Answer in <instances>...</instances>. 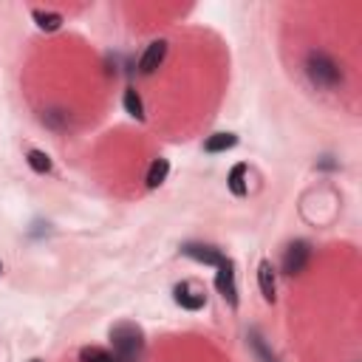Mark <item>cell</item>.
<instances>
[{"instance_id":"cell-7","label":"cell","mask_w":362,"mask_h":362,"mask_svg":"<svg viewBox=\"0 0 362 362\" xmlns=\"http://www.w3.org/2000/svg\"><path fill=\"white\" fill-rule=\"evenodd\" d=\"M173 297H175V303L181 305V308H187V311H198V308H204V303H206V294L204 291H189V286H175V291H173Z\"/></svg>"},{"instance_id":"cell-13","label":"cell","mask_w":362,"mask_h":362,"mask_svg":"<svg viewBox=\"0 0 362 362\" xmlns=\"http://www.w3.org/2000/svg\"><path fill=\"white\" fill-rule=\"evenodd\" d=\"M79 362H119L110 351H105V348H99V345H85L82 351H79Z\"/></svg>"},{"instance_id":"cell-9","label":"cell","mask_w":362,"mask_h":362,"mask_svg":"<svg viewBox=\"0 0 362 362\" xmlns=\"http://www.w3.org/2000/svg\"><path fill=\"white\" fill-rule=\"evenodd\" d=\"M167 175H170V161H167V158H156V161L150 164L147 175H144V184H147L150 189H156V187H161V184L167 181Z\"/></svg>"},{"instance_id":"cell-11","label":"cell","mask_w":362,"mask_h":362,"mask_svg":"<svg viewBox=\"0 0 362 362\" xmlns=\"http://www.w3.org/2000/svg\"><path fill=\"white\" fill-rule=\"evenodd\" d=\"M229 189H232V195H238V198H243L246 192H249V184H246V164H235L232 170H229Z\"/></svg>"},{"instance_id":"cell-17","label":"cell","mask_w":362,"mask_h":362,"mask_svg":"<svg viewBox=\"0 0 362 362\" xmlns=\"http://www.w3.org/2000/svg\"><path fill=\"white\" fill-rule=\"evenodd\" d=\"M0 272H3V263H0Z\"/></svg>"},{"instance_id":"cell-2","label":"cell","mask_w":362,"mask_h":362,"mask_svg":"<svg viewBox=\"0 0 362 362\" xmlns=\"http://www.w3.org/2000/svg\"><path fill=\"white\" fill-rule=\"evenodd\" d=\"M110 342H113V356L119 362H139L144 348L141 328H136L133 322H119L110 328Z\"/></svg>"},{"instance_id":"cell-8","label":"cell","mask_w":362,"mask_h":362,"mask_svg":"<svg viewBox=\"0 0 362 362\" xmlns=\"http://www.w3.org/2000/svg\"><path fill=\"white\" fill-rule=\"evenodd\" d=\"M257 286H260L263 300L272 303L274 300V291H277V283H274V269H272L269 260H260V266H257Z\"/></svg>"},{"instance_id":"cell-10","label":"cell","mask_w":362,"mask_h":362,"mask_svg":"<svg viewBox=\"0 0 362 362\" xmlns=\"http://www.w3.org/2000/svg\"><path fill=\"white\" fill-rule=\"evenodd\" d=\"M238 144V136L235 133H212L206 141H204V150L206 153H223V150H229V147H235Z\"/></svg>"},{"instance_id":"cell-12","label":"cell","mask_w":362,"mask_h":362,"mask_svg":"<svg viewBox=\"0 0 362 362\" xmlns=\"http://www.w3.org/2000/svg\"><path fill=\"white\" fill-rule=\"evenodd\" d=\"M31 17L37 20V25H40L42 31H57V28L62 25V14H59V11H45V8H34V11H31Z\"/></svg>"},{"instance_id":"cell-14","label":"cell","mask_w":362,"mask_h":362,"mask_svg":"<svg viewBox=\"0 0 362 362\" xmlns=\"http://www.w3.org/2000/svg\"><path fill=\"white\" fill-rule=\"evenodd\" d=\"M122 105H124V110L133 116V119H144V105H141V96L133 90V88H127L124 90V96H122Z\"/></svg>"},{"instance_id":"cell-6","label":"cell","mask_w":362,"mask_h":362,"mask_svg":"<svg viewBox=\"0 0 362 362\" xmlns=\"http://www.w3.org/2000/svg\"><path fill=\"white\" fill-rule=\"evenodd\" d=\"M181 252H184L187 257L198 260V263H206V266H218V263H221V257H223L215 246H206V243H184V246H181Z\"/></svg>"},{"instance_id":"cell-16","label":"cell","mask_w":362,"mask_h":362,"mask_svg":"<svg viewBox=\"0 0 362 362\" xmlns=\"http://www.w3.org/2000/svg\"><path fill=\"white\" fill-rule=\"evenodd\" d=\"M28 362H42V359H28Z\"/></svg>"},{"instance_id":"cell-3","label":"cell","mask_w":362,"mask_h":362,"mask_svg":"<svg viewBox=\"0 0 362 362\" xmlns=\"http://www.w3.org/2000/svg\"><path fill=\"white\" fill-rule=\"evenodd\" d=\"M215 269H218L215 272V288L235 308L238 305V286H235V263H232V257H221V263Z\"/></svg>"},{"instance_id":"cell-1","label":"cell","mask_w":362,"mask_h":362,"mask_svg":"<svg viewBox=\"0 0 362 362\" xmlns=\"http://www.w3.org/2000/svg\"><path fill=\"white\" fill-rule=\"evenodd\" d=\"M305 76H308V82L314 88H322V90H334V88L342 85V68L325 51H308V57H305Z\"/></svg>"},{"instance_id":"cell-4","label":"cell","mask_w":362,"mask_h":362,"mask_svg":"<svg viewBox=\"0 0 362 362\" xmlns=\"http://www.w3.org/2000/svg\"><path fill=\"white\" fill-rule=\"evenodd\" d=\"M308 257H311V249H308L305 240H294V243H288L286 252H283V272L291 274V277L300 274V272L308 266Z\"/></svg>"},{"instance_id":"cell-5","label":"cell","mask_w":362,"mask_h":362,"mask_svg":"<svg viewBox=\"0 0 362 362\" xmlns=\"http://www.w3.org/2000/svg\"><path fill=\"white\" fill-rule=\"evenodd\" d=\"M164 57H167V42H164V40H153V42L144 48L141 59H139V71H141V74H153V71L164 62Z\"/></svg>"},{"instance_id":"cell-15","label":"cell","mask_w":362,"mask_h":362,"mask_svg":"<svg viewBox=\"0 0 362 362\" xmlns=\"http://www.w3.org/2000/svg\"><path fill=\"white\" fill-rule=\"evenodd\" d=\"M25 161H28V167H31L34 173H40V175H45V173L51 170V158H48L42 150H28Z\"/></svg>"}]
</instances>
